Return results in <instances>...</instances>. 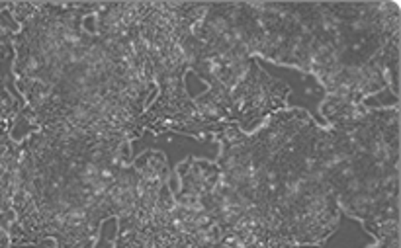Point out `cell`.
Instances as JSON below:
<instances>
[{
    "label": "cell",
    "instance_id": "cell-2",
    "mask_svg": "<svg viewBox=\"0 0 401 248\" xmlns=\"http://www.w3.org/2000/svg\"><path fill=\"white\" fill-rule=\"evenodd\" d=\"M145 182L129 143L65 127H41L20 143L10 200L14 247L55 240L57 248H94L106 219H126Z\"/></svg>",
    "mask_w": 401,
    "mask_h": 248
},
{
    "label": "cell",
    "instance_id": "cell-5",
    "mask_svg": "<svg viewBox=\"0 0 401 248\" xmlns=\"http://www.w3.org/2000/svg\"><path fill=\"white\" fill-rule=\"evenodd\" d=\"M325 135V125L298 108H284L256 131L247 133L263 170L274 217L296 248L321 245L341 217L327 176Z\"/></svg>",
    "mask_w": 401,
    "mask_h": 248
},
{
    "label": "cell",
    "instance_id": "cell-4",
    "mask_svg": "<svg viewBox=\"0 0 401 248\" xmlns=\"http://www.w3.org/2000/svg\"><path fill=\"white\" fill-rule=\"evenodd\" d=\"M325 164L339 207L376 240L400 239V110L325 102Z\"/></svg>",
    "mask_w": 401,
    "mask_h": 248
},
{
    "label": "cell",
    "instance_id": "cell-7",
    "mask_svg": "<svg viewBox=\"0 0 401 248\" xmlns=\"http://www.w3.org/2000/svg\"><path fill=\"white\" fill-rule=\"evenodd\" d=\"M221 145L219 178L214 190L215 225L224 248H296L286 240L249 137L237 125L214 135Z\"/></svg>",
    "mask_w": 401,
    "mask_h": 248
},
{
    "label": "cell",
    "instance_id": "cell-6",
    "mask_svg": "<svg viewBox=\"0 0 401 248\" xmlns=\"http://www.w3.org/2000/svg\"><path fill=\"white\" fill-rule=\"evenodd\" d=\"M204 10L202 2H145L137 24V36L145 49L156 90L143 115L145 131L205 137L194 96L186 88L192 63L194 26Z\"/></svg>",
    "mask_w": 401,
    "mask_h": 248
},
{
    "label": "cell",
    "instance_id": "cell-3",
    "mask_svg": "<svg viewBox=\"0 0 401 248\" xmlns=\"http://www.w3.org/2000/svg\"><path fill=\"white\" fill-rule=\"evenodd\" d=\"M261 59L292 65L317 78L325 102L366 104L388 90L398 96L400 6L368 4H268L261 8Z\"/></svg>",
    "mask_w": 401,
    "mask_h": 248
},
{
    "label": "cell",
    "instance_id": "cell-9",
    "mask_svg": "<svg viewBox=\"0 0 401 248\" xmlns=\"http://www.w3.org/2000/svg\"><path fill=\"white\" fill-rule=\"evenodd\" d=\"M4 8H6V4H0V12ZM8 22H10V12L6 18H2V14H0V61L14 53V49H12V36H14L16 28H18V24H16L14 28H10ZM0 85H6V80L2 77V73H0Z\"/></svg>",
    "mask_w": 401,
    "mask_h": 248
},
{
    "label": "cell",
    "instance_id": "cell-8",
    "mask_svg": "<svg viewBox=\"0 0 401 248\" xmlns=\"http://www.w3.org/2000/svg\"><path fill=\"white\" fill-rule=\"evenodd\" d=\"M290 88L272 78L253 59L243 80L229 94L227 124L237 125L243 133H253L276 112L288 108Z\"/></svg>",
    "mask_w": 401,
    "mask_h": 248
},
{
    "label": "cell",
    "instance_id": "cell-11",
    "mask_svg": "<svg viewBox=\"0 0 401 248\" xmlns=\"http://www.w3.org/2000/svg\"><path fill=\"white\" fill-rule=\"evenodd\" d=\"M12 247V240H10L8 231H4L0 227V248H10Z\"/></svg>",
    "mask_w": 401,
    "mask_h": 248
},
{
    "label": "cell",
    "instance_id": "cell-1",
    "mask_svg": "<svg viewBox=\"0 0 401 248\" xmlns=\"http://www.w3.org/2000/svg\"><path fill=\"white\" fill-rule=\"evenodd\" d=\"M94 10L96 2L8 4L18 24L12 36L18 117L34 129L65 127L131 145L145 133L155 82L137 29L131 38H102L88 26Z\"/></svg>",
    "mask_w": 401,
    "mask_h": 248
},
{
    "label": "cell",
    "instance_id": "cell-10",
    "mask_svg": "<svg viewBox=\"0 0 401 248\" xmlns=\"http://www.w3.org/2000/svg\"><path fill=\"white\" fill-rule=\"evenodd\" d=\"M374 248H400V239L378 240V245H376Z\"/></svg>",
    "mask_w": 401,
    "mask_h": 248
}]
</instances>
